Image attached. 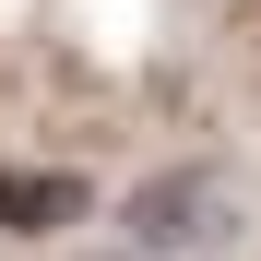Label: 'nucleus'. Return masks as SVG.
Returning <instances> with one entry per match:
<instances>
[{"label":"nucleus","instance_id":"nucleus-2","mask_svg":"<svg viewBox=\"0 0 261 261\" xmlns=\"http://www.w3.org/2000/svg\"><path fill=\"white\" fill-rule=\"evenodd\" d=\"M83 214H95V190L71 166H0V238H60Z\"/></svg>","mask_w":261,"mask_h":261},{"label":"nucleus","instance_id":"nucleus-1","mask_svg":"<svg viewBox=\"0 0 261 261\" xmlns=\"http://www.w3.org/2000/svg\"><path fill=\"white\" fill-rule=\"evenodd\" d=\"M226 226H238V202H226L214 166H166V178H143L119 202V249L130 261H202Z\"/></svg>","mask_w":261,"mask_h":261}]
</instances>
